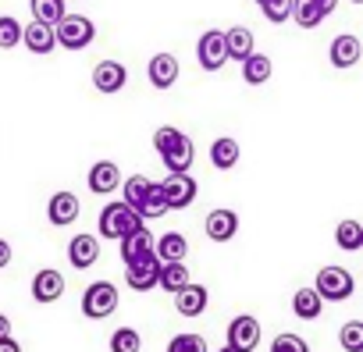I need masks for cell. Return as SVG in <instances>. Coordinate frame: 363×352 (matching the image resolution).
<instances>
[{
  "instance_id": "cell-1",
  "label": "cell",
  "mask_w": 363,
  "mask_h": 352,
  "mask_svg": "<svg viewBox=\"0 0 363 352\" xmlns=\"http://www.w3.org/2000/svg\"><path fill=\"white\" fill-rule=\"evenodd\" d=\"M153 146H157V153H160V160H164V167H167L171 174L189 171L193 160H196L193 139L182 132V128H174V125H160V128L153 132Z\"/></svg>"
},
{
  "instance_id": "cell-2",
  "label": "cell",
  "mask_w": 363,
  "mask_h": 352,
  "mask_svg": "<svg viewBox=\"0 0 363 352\" xmlns=\"http://www.w3.org/2000/svg\"><path fill=\"white\" fill-rule=\"evenodd\" d=\"M54 40H57V47L79 54V50H86V47L96 40V25H93L86 15H65V18L54 25Z\"/></svg>"
},
{
  "instance_id": "cell-3",
  "label": "cell",
  "mask_w": 363,
  "mask_h": 352,
  "mask_svg": "<svg viewBox=\"0 0 363 352\" xmlns=\"http://www.w3.org/2000/svg\"><path fill=\"white\" fill-rule=\"evenodd\" d=\"M313 292L320 295V302H345V299L356 292V281H352V274H349L345 267L328 263V267H320V271H317Z\"/></svg>"
},
{
  "instance_id": "cell-4",
  "label": "cell",
  "mask_w": 363,
  "mask_h": 352,
  "mask_svg": "<svg viewBox=\"0 0 363 352\" xmlns=\"http://www.w3.org/2000/svg\"><path fill=\"white\" fill-rule=\"evenodd\" d=\"M143 221L135 217V210L132 207H125V203H107L104 210H100V235L107 239V242H121L128 232H135Z\"/></svg>"
},
{
  "instance_id": "cell-5",
  "label": "cell",
  "mask_w": 363,
  "mask_h": 352,
  "mask_svg": "<svg viewBox=\"0 0 363 352\" xmlns=\"http://www.w3.org/2000/svg\"><path fill=\"white\" fill-rule=\"evenodd\" d=\"M118 302H121V295H118V288H114L111 281H93V285L82 292V313H86L89 320L111 317V313L118 310Z\"/></svg>"
},
{
  "instance_id": "cell-6",
  "label": "cell",
  "mask_w": 363,
  "mask_h": 352,
  "mask_svg": "<svg viewBox=\"0 0 363 352\" xmlns=\"http://www.w3.org/2000/svg\"><path fill=\"white\" fill-rule=\"evenodd\" d=\"M160 193H164L167 210H186V207L196 203L200 186H196V178H193L189 171H182V174H167V178L160 182Z\"/></svg>"
},
{
  "instance_id": "cell-7",
  "label": "cell",
  "mask_w": 363,
  "mask_h": 352,
  "mask_svg": "<svg viewBox=\"0 0 363 352\" xmlns=\"http://www.w3.org/2000/svg\"><path fill=\"white\" fill-rule=\"evenodd\" d=\"M196 61H200L203 72H221V68L228 64V50H225V33H221V29H211V33L200 36V43H196Z\"/></svg>"
},
{
  "instance_id": "cell-8",
  "label": "cell",
  "mask_w": 363,
  "mask_h": 352,
  "mask_svg": "<svg viewBox=\"0 0 363 352\" xmlns=\"http://www.w3.org/2000/svg\"><path fill=\"white\" fill-rule=\"evenodd\" d=\"M338 8V0H292V22L299 29H317L328 15H335Z\"/></svg>"
},
{
  "instance_id": "cell-9",
  "label": "cell",
  "mask_w": 363,
  "mask_h": 352,
  "mask_svg": "<svg viewBox=\"0 0 363 352\" xmlns=\"http://www.w3.org/2000/svg\"><path fill=\"white\" fill-rule=\"evenodd\" d=\"M225 345H232V348H239V352H253V348L260 345V320L250 317V313L235 317V320L228 324V341H225Z\"/></svg>"
},
{
  "instance_id": "cell-10",
  "label": "cell",
  "mask_w": 363,
  "mask_h": 352,
  "mask_svg": "<svg viewBox=\"0 0 363 352\" xmlns=\"http://www.w3.org/2000/svg\"><path fill=\"white\" fill-rule=\"evenodd\" d=\"M157 274H160V260H157L153 253L143 256V260H135V263H125V281H128L132 292H150V288H157Z\"/></svg>"
},
{
  "instance_id": "cell-11",
  "label": "cell",
  "mask_w": 363,
  "mask_h": 352,
  "mask_svg": "<svg viewBox=\"0 0 363 352\" xmlns=\"http://www.w3.org/2000/svg\"><path fill=\"white\" fill-rule=\"evenodd\" d=\"M203 228H207V239L211 242H232L239 235V214L228 210V207H218V210L207 214Z\"/></svg>"
},
{
  "instance_id": "cell-12",
  "label": "cell",
  "mask_w": 363,
  "mask_h": 352,
  "mask_svg": "<svg viewBox=\"0 0 363 352\" xmlns=\"http://www.w3.org/2000/svg\"><path fill=\"white\" fill-rule=\"evenodd\" d=\"M61 295H65V274L54 271V267L36 271V278H33V299L43 302V306H50V302H57Z\"/></svg>"
},
{
  "instance_id": "cell-13",
  "label": "cell",
  "mask_w": 363,
  "mask_h": 352,
  "mask_svg": "<svg viewBox=\"0 0 363 352\" xmlns=\"http://www.w3.org/2000/svg\"><path fill=\"white\" fill-rule=\"evenodd\" d=\"M96 260H100V239L79 232V235L68 242V263H72L75 271H89Z\"/></svg>"
},
{
  "instance_id": "cell-14",
  "label": "cell",
  "mask_w": 363,
  "mask_h": 352,
  "mask_svg": "<svg viewBox=\"0 0 363 352\" xmlns=\"http://www.w3.org/2000/svg\"><path fill=\"white\" fill-rule=\"evenodd\" d=\"M146 75H150L153 89H171L178 82V57L174 54H153L150 64H146Z\"/></svg>"
},
{
  "instance_id": "cell-15",
  "label": "cell",
  "mask_w": 363,
  "mask_h": 352,
  "mask_svg": "<svg viewBox=\"0 0 363 352\" xmlns=\"http://www.w3.org/2000/svg\"><path fill=\"white\" fill-rule=\"evenodd\" d=\"M125 82H128V72H125V64L121 61H100L96 68H93V86L100 89V93H121L125 89Z\"/></svg>"
},
{
  "instance_id": "cell-16",
  "label": "cell",
  "mask_w": 363,
  "mask_h": 352,
  "mask_svg": "<svg viewBox=\"0 0 363 352\" xmlns=\"http://www.w3.org/2000/svg\"><path fill=\"white\" fill-rule=\"evenodd\" d=\"M79 196L75 193H57V196H50V203H47V217H50V225L54 228H65V225H75L79 221Z\"/></svg>"
},
{
  "instance_id": "cell-17",
  "label": "cell",
  "mask_w": 363,
  "mask_h": 352,
  "mask_svg": "<svg viewBox=\"0 0 363 352\" xmlns=\"http://www.w3.org/2000/svg\"><path fill=\"white\" fill-rule=\"evenodd\" d=\"M118 186H121V171H118L114 160H96V164L89 167V189H93L96 196H111Z\"/></svg>"
},
{
  "instance_id": "cell-18",
  "label": "cell",
  "mask_w": 363,
  "mask_h": 352,
  "mask_svg": "<svg viewBox=\"0 0 363 352\" xmlns=\"http://www.w3.org/2000/svg\"><path fill=\"white\" fill-rule=\"evenodd\" d=\"M153 256H157L160 263H186V256H189V242H186V235L167 232V235L153 239Z\"/></svg>"
},
{
  "instance_id": "cell-19",
  "label": "cell",
  "mask_w": 363,
  "mask_h": 352,
  "mask_svg": "<svg viewBox=\"0 0 363 352\" xmlns=\"http://www.w3.org/2000/svg\"><path fill=\"white\" fill-rule=\"evenodd\" d=\"M359 54H363V43H359V36H352V33L335 36V40H331V50H328V57H331L335 68H352V64L359 61Z\"/></svg>"
},
{
  "instance_id": "cell-20",
  "label": "cell",
  "mask_w": 363,
  "mask_h": 352,
  "mask_svg": "<svg viewBox=\"0 0 363 352\" xmlns=\"http://www.w3.org/2000/svg\"><path fill=\"white\" fill-rule=\"evenodd\" d=\"M118 246H121V260H125V263H135V260H143V256L153 253V235H150L146 225H139V228L128 232Z\"/></svg>"
},
{
  "instance_id": "cell-21",
  "label": "cell",
  "mask_w": 363,
  "mask_h": 352,
  "mask_svg": "<svg viewBox=\"0 0 363 352\" xmlns=\"http://www.w3.org/2000/svg\"><path fill=\"white\" fill-rule=\"evenodd\" d=\"M207 299H211V292H207L203 285L189 281L186 288H182V292L174 295V310H178L182 317H200V313L207 310Z\"/></svg>"
},
{
  "instance_id": "cell-22",
  "label": "cell",
  "mask_w": 363,
  "mask_h": 352,
  "mask_svg": "<svg viewBox=\"0 0 363 352\" xmlns=\"http://www.w3.org/2000/svg\"><path fill=\"white\" fill-rule=\"evenodd\" d=\"M22 43H26L33 54H50V50L57 47V40H54V25H43V22L26 25V29H22Z\"/></svg>"
},
{
  "instance_id": "cell-23",
  "label": "cell",
  "mask_w": 363,
  "mask_h": 352,
  "mask_svg": "<svg viewBox=\"0 0 363 352\" xmlns=\"http://www.w3.org/2000/svg\"><path fill=\"white\" fill-rule=\"evenodd\" d=\"M189 281H193V274H189V267H186V263H160V274H157V288H164V292L178 295V292L186 288Z\"/></svg>"
},
{
  "instance_id": "cell-24",
  "label": "cell",
  "mask_w": 363,
  "mask_h": 352,
  "mask_svg": "<svg viewBox=\"0 0 363 352\" xmlns=\"http://www.w3.org/2000/svg\"><path fill=\"white\" fill-rule=\"evenodd\" d=\"M225 50H228V61H246L250 54H253V33L246 29V25H235V29H228L225 33Z\"/></svg>"
},
{
  "instance_id": "cell-25",
  "label": "cell",
  "mask_w": 363,
  "mask_h": 352,
  "mask_svg": "<svg viewBox=\"0 0 363 352\" xmlns=\"http://www.w3.org/2000/svg\"><path fill=\"white\" fill-rule=\"evenodd\" d=\"M239 142L235 139H228V135H221V139H214L211 142V164L218 167V171H232L235 164H239Z\"/></svg>"
},
{
  "instance_id": "cell-26",
  "label": "cell",
  "mask_w": 363,
  "mask_h": 352,
  "mask_svg": "<svg viewBox=\"0 0 363 352\" xmlns=\"http://www.w3.org/2000/svg\"><path fill=\"white\" fill-rule=\"evenodd\" d=\"M164 214H167V203H164L160 182H150L146 196L135 203V217H139V221H153V217H164Z\"/></svg>"
},
{
  "instance_id": "cell-27",
  "label": "cell",
  "mask_w": 363,
  "mask_h": 352,
  "mask_svg": "<svg viewBox=\"0 0 363 352\" xmlns=\"http://www.w3.org/2000/svg\"><path fill=\"white\" fill-rule=\"evenodd\" d=\"M320 310H324V302H320V295L313 292V285H310V288H299V292L292 295V313H296L299 320H317Z\"/></svg>"
},
{
  "instance_id": "cell-28",
  "label": "cell",
  "mask_w": 363,
  "mask_h": 352,
  "mask_svg": "<svg viewBox=\"0 0 363 352\" xmlns=\"http://www.w3.org/2000/svg\"><path fill=\"white\" fill-rule=\"evenodd\" d=\"M271 79V57H264V54H250L246 61H242V82H250V86H264Z\"/></svg>"
},
{
  "instance_id": "cell-29",
  "label": "cell",
  "mask_w": 363,
  "mask_h": 352,
  "mask_svg": "<svg viewBox=\"0 0 363 352\" xmlns=\"http://www.w3.org/2000/svg\"><path fill=\"white\" fill-rule=\"evenodd\" d=\"M33 8V22H43V25H57L68 11H65V0H29Z\"/></svg>"
},
{
  "instance_id": "cell-30",
  "label": "cell",
  "mask_w": 363,
  "mask_h": 352,
  "mask_svg": "<svg viewBox=\"0 0 363 352\" xmlns=\"http://www.w3.org/2000/svg\"><path fill=\"white\" fill-rule=\"evenodd\" d=\"M335 242H338L345 253L363 249V225H359V221H342V225L335 228Z\"/></svg>"
},
{
  "instance_id": "cell-31",
  "label": "cell",
  "mask_w": 363,
  "mask_h": 352,
  "mask_svg": "<svg viewBox=\"0 0 363 352\" xmlns=\"http://www.w3.org/2000/svg\"><path fill=\"white\" fill-rule=\"evenodd\" d=\"M143 348V338L135 327H118L111 334V352H139Z\"/></svg>"
},
{
  "instance_id": "cell-32",
  "label": "cell",
  "mask_w": 363,
  "mask_h": 352,
  "mask_svg": "<svg viewBox=\"0 0 363 352\" xmlns=\"http://www.w3.org/2000/svg\"><path fill=\"white\" fill-rule=\"evenodd\" d=\"M146 189H150V178H146V174H132V178H125V182H121V193H125V200H121V203L135 210V203L146 196Z\"/></svg>"
},
{
  "instance_id": "cell-33",
  "label": "cell",
  "mask_w": 363,
  "mask_h": 352,
  "mask_svg": "<svg viewBox=\"0 0 363 352\" xmlns=\"http://www.w3.org/2000/svg\"><path fill=\"white\" fill-rule=\"evenodd\" d=\"M338 341L345 352H363V320H349L338 331Z\"/></svg>"
},
{
  "instance_id": "cell-34",
  "label": "cell",
  "mask_w": 363,
  "mask_h": 352,
  "mask_svg": "<svg viewBox=\"0 0 363 352\" xmlns=\"http://www.w3.org/2000/svg\"><path fill=\"white\" fill-rule=\"evenodd\" d=\"M22 43V22L11 15H0V50H11Z\"/></svg>"
},
{
  "instance_id": "cell-35",
  "label": "cell",
  "mask_w": 363,
  "mask_h": 352,
  "mask_svg": "<svg viewBox=\"0 0 363 352\" xmlns=\"http://www.w3.org/2000/svg\"><path fill=\"white\" fill-rule=\"evenodd\" d=\"M167 352H207V338L203 334H174L167 341Z\"/></svg>"
},
{
  "instance_id": "cell-36",
  "label": "cell",
  "mask_w": 363,
  "mask_h": 352,
  "mask_svg": "<svg viewBox=\"0 0 363 352\" xmlns=\"http://www.w3.org/2000/svg\"><path fill=\"white\" fill-rule=\"evenodd\" d=\"M260 11H264V18L271 25H281L292 15V0H267V4H260Z\"/></svg>"
},
{
  "instance_id": "cell-37",
  "label": "cell",
  "mask_w": 363,
  "mask_h": 352,
  "mask_svg": "<svg viewBox=\"0 0 363 352\" xmlns=\"http://www.w3.org/2000/svg\"><path fill=\"white\" fill-rule=\"evenodd\" d=\"M271 352H310V345H306V338H299V334H278L274 341H271Z\"/></svg>"
},
{
  "instance_id": "cell-38",
  "label": "cell",
  "mask_w": 363,
  "mask_h": 352,
  "mask_svg": "<svg viewBox=\"0 0 363 352\" xmlns=\"http://www.w3.org/2000/svg\"><path fill=\"white\" fill-rule=\"evenodd\" d=\"M11 260H15V253H11V242H8V239H0V271H4Z\"/></svg>"
},
{
  "instance_id": "cell-39",
  "label": "cell",
  "mask_w": 363,
  "mask_h": 352,
  "mask_svg": "<svg viewBox=\"0 0 363 352\" xmlns=\"http://www.w3.org/2000/svg\"><path fill=\"white\" fill-rule=\"evenodd\" d=\"M4 338H11V317L0 313V341H4Z\"/></svg>"
},
{
  "instance_id": "cell-40",
  "label": "cell",
  "mask_w": 363,
  "mask_h": 352,
  "mask_svg": "<svg viewBox=\"0 0 363 352\" xmlns=\"http://www.w3.org/2000/svg\"><path fill=\"white\" fill-rule=\"evenodd\" d=\"M0 352H22V345L15 338H4V341H0Z\"/></svg>"
},
{
  "instance_id": "cell-41",
  "label": "cell",
  "mask_w": 363,
  "mask_h": 352,
  "mask_svg": "<svg viewBox=\"0 0 363 352\" xmlns=\"http://www.w3.org/2000/svg\"><path fill=\"white\" fill-rule=\"evenodd\" d=\"M218 352H239V348H232V345H221V348H218Z\"/></svg>"
},
{
  "instance_id": "cell-42",
  "label": "cell",
  "mask_w": 363,
  "mask_h": 352,
  "mask_svg": "<svg viewBox=\"0 0 363 352\" xmlns=\"http://www.w3.org/2000/svg\"><path fill=\"white\" fill-rule=\"evenodd\" d=\"M257 4H267V0H257Z\"/></svg>"
},
{
  "instance_id": "cell-43",
  "label": "cell",
  "mask_w": 363,
  "mask_h": 352,
  "mask_svg": "<svg viewBox=\"0 0 363 352\" xmlns=\"http://www.w3.org/2000/svg\"><path fill=\"white\" fill-rule=\"evenodd\" d=\"M352 4H363V0H352Z\"/></svg>"
}]
</instances>
